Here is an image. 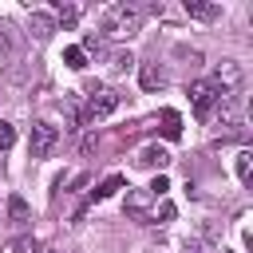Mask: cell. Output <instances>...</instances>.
Returning <instances> with one entry per match:
<instances>
[{"label":"cell","instance_id":"obj_11","mask_svg":"<svg viewBox=\"0 0 253 253\" xmlns=\"http://www.w3.org/2000/svg\"><path fill=\"white\" fill-rule=\"evenodd\" d=\"M162 134H166L170 142H178V138H182V115H178V111H170V107L162 111Z\"/></svg>","mask_w":253,"mask_h":253},{"label":"cell","instance_id":"obj_15","mask_svg":"<svg viewBox=\"0 0 253 253\" xmlns=\"http://www.w3.org/2000/svg\"><path fill=\"white\" fill-rule=\"evenodd\" d=\"M75 20H79V8H75V4H63V0H59V4H55V24L71 28Z\"/></svg>","mask_w":253,"mask_h":253},{"label":"cell","instance_id":"obj_12","mask_svg":"<svg viewBox=\"0 0 253 253\" xmlns=\"http://www.w3.org/2000/svg\"><path fill=\"white\" fill-rule=\"evenodd\" d=\"M233 170H237V182L249 186V182H253V150H241L237 162H233Z\"/></svg>","mask_w":253,"mask_h":253},{"label":"cell","instance_id":"obj_3","mask_svg":"<svg viewBox=\"0 0 253 253\" xmlns=\"http://www.w3.org/2000/svg\"><path fill=\"white\" fill-rule=\"evenodd\" d=\"M115 111H119V95H115V91H91L79 119H83V123H99V119H107V115H115Z\"/></svg>","mask_w":253,"mask_h":253},{"label":"cell","instance_id":"obj_22","mask_svg":"<svg viewBox=\"0 0 253 253\" xmlns=\"http://www.w3.org/2000/svg\"><path fill=\"white\" fill-rule=\"evenodd\" d=\"M166 190H170V182H166V174H158V178L150 182V194H154V202H158V198H166Z\"/></svg>","mask_w":253,"mask_h":253},{"label":"cell","instance_id":"obj_16","mask_svg":"<svg viewBox=\"0 0 253 253\" xmlns=\"http://www.w3.org/2000/svg\"><path fill=\"white\" fill-rule=\"evenodd\" d=\"M63 63H67L71 71H83V67H87V55H83V47H63Z\"/></svg>","mask_w":253,"mask_h":253},{"label":"cell","instance_id":"obj_13","mask_svg":"<svg viewBox=\"0 0 253 253\" xmlns=\"http://www.w3.org/2000/svg\"><path fill=\"white\" fill-rule=\"evenodd\" d=\"M8 217L16 221V225H24V221H32V206L16 194V198H8Z\"/></svg>","mask_w":253,"mask_h":253},{"label":"cell","instance_id":"obj_20","mask_svg":"<svg viewBox=\"0 0 253 253\" xmlns=\"http://www.w3.org/2000/svg\"><path fill=\"white\" fill-rule=\"evenodd\" d=\"M12 142H16V126L12 123H0V150H8Z\"/></svg>","mask_w":253,"mask_h":253},{"label":"cell","instance_id":"obj_23","mask_svg":"<svg viewBox=\"0 0 253 253\" xmlns=\"http://www.w3.org/2000/svg\"><path fill=\"white\" fill-rule=\"evenodd\" d=\"M4 51H8V40H4V36H0V59H4Z\"/></svg>","mask_w":253,"mask_h":253},{"label":"cell","instance_id":"obj_5","mask_svg":"<svg viewBox=\"0 0 253 253\" xmlns=\"http://www.w3.org/2000/svg\"><path fill=\"white\" fill-rule=\"evenodd\" d=\"M126 213L142 225H154V194L150 190H126Z\"/></svg>","mask_w":253,"mask_h":253},{"label":"cell","instance_id":"obj_6","mask_svg":"<svg viewBox=\"0 0 253 253\" xmlns=\"http://www.w3.org/2000/svg\"><path fill=\"white\" fill-rule=\"evenodd\" d=\"M210 83H213L221 95H229V91L241 83V63H237V59H221V63L213 67V79H210Z\"/></svg>","mask_w":253,"mask_h":253},{"label":"cell","instance_id":"obj_7","mask_svg":"<svg viewBox=\"0 0 253 253\" xmlns=\"http://www.w3.org/2000/svg\"><path fill=\"white\" fill-rule=\"evenodd\" d=\"M134 162H138V166H146V170H158V174H162V170L170 166V150H162L158 142H150V146H142V150H138V158H134Z\"/></svg>","mask_w":253,"mask_h":253},{"label":"cell","instance_id":"obj_24","mask_svg":"<svg viewBox=\"0 0 253 253\" xmlns=\"http://www.w3.org/2000/svg\"><path fill=\"white\" fill-rule=\"evenodd\" d=\"M186 253H202V249H186Z\"/></svg>","mask_w":253,"mask_h":253},{"label":"cell","instance_id":"obj_9","mask_svg":"<svg viewBox=\"0 0 253 253\" xmlns=\"http://www.w3.org/2000/svg\"><path fill=\"white\" fill-rule=\"evenodd\" d=\"M126 186V178L123 174H111V178H103L99 186H95V194H91V202H103V198H111V194H119Z\"/></svg>","mask_w":253,"mask_h":253},{"label":"cell","instance_id":"obj_8","mask_svg":"<svg viewBox=\"0 0 253 253\" xmlns=\"http://www.w3.org/2000/svg\"><path fill=\"white\" fill-rule=\"evenodd\" d=\"M138 83H142V91H158V87H166V71H162L158 63H142Z\"/></svg>","mask_w":253,"mask_h":253},{"label":"cell","instance_id":"obj_10","mask_svg":"<svg viewBox=\"0 0 253 253\" xmlns=\"http://www.w3.org/2000/svg\"><path fill=\"white\" fill-rule=\"evenodd\" d=\"M217 4H206V0H186V16H194V20H217Z\"/></svg>","mask_w":253,"mask_h":253},{"label":"cell","instance_id":"obj_2","mask_svg":"<svg viewBox=\"0 0 253 253\" xmlns=\"http://www.w3.org/2000/svg\"><path fill=\"white\" fill-rule=\"evenodd\" d=\"M190 103H194V115H198V119H210V115L217 111V103H221V91H217L210 79H194V83H190Z\"/></svg>","mask_w":253,"mask_h":253},{"label":"cell","instance_id":"obj_18","mask_svg":"<svg viewBox=\"0 0 253 253\" xmlns=\"http://www.w3.org/2000/svg\"><path fill=\"white\" fill-rule=\"evenodd\" d=\"M40 249H43V245H40L36 237H20V241L12 245V253H40Z\"/></svg>","mask_w":253,"mask_h":253},{"label":"cell","instance_id":"obj_1","mask_svg":"<svg viewBox=\"0 0 253 253\" xmlns=\"http://www.w3.org/2000/svg\"><path fill=\"white\" fill-rule=\"evenodd\" d=\"M138 24H142V16H138L134 4H111V8L103 12V36H111V40H126V36H134Z\"/></svg>","mask_w":253,"mask_h":253},{"label":"cell","instance_id":"obj_14","mask_svg":"<svg viewBox=\"0 0 253 253\" xmlns=\"http://www.w3.org/2000/svg\"><path fill=\"white\" fill-rule=\"evenodd\" d=\"M32 32H36L40 40H47V36L55 32V20H51L47 12H32Z\"/></svg>","mask_w":253,"mask_h":253},{"label":"cell","instance_id":"obj_4","mask_svg":"<svg viewBox=\"0 0 253 253\" xmlns=\"http://www.w3.org/2000/svg\"><path fill=\"white\" fill-rule=\"evenodd\" d=\"M59 142V130L51 123H32V138H28V154L32 158H47Z\"/></svg>","mask_w":253,"mask_h":253},{"label":"cell","instance_id":"obj_17","mask_svg":"<svg viewBox=\"0 0 253 253\" xmlns=\"http://www.w3.org/2000/svg\"><path fill=\"white\" fill-rule=\"evenodd\" d=\"M174 213H178V210H174V202H166V198H162V202H154V221H174Z\"/></svg>","mask_w":253,"mask_h":253},{"label":"cell","instance_id":"obj_21","mask_svg":"<svg viewBox=\"0 0 253 253\" xmlns=\"http://www.w3.org/2000/svg\"><path fill=\"white\" fill-rule=\"evenodd\" d=\"M99 47H103V36H99V32H87V36H83V55H87V51H99Z\"/></svg>","mask_w":253,"mask_h":253},{"label":"cell","instance_id":"obj_25","mask_svg":"<svg viewBox=\"0 0 253 253\" xmlns=\"http://www.w3.org/2000/svg\"><path fill=\"white\" fill-rule=\"evenodd\" d=\"M40 253H55V249H40Z\"/></svg>","mask_w":253,"mask_h":253},{"label":"cell","instance_id":"obj_19","mask_svg":"<svg viewBox=\"0 0 253 253\" xmlns=\"http://www.w3.org/2000/svg\"><path fill=\"white\" fill-rule=\"evenodd\" d=\"M130 63H134V59H130V51H115V55H111V71H126Z\"/></svg>","mask_w":253,"mask_h":253}]
</instances>
